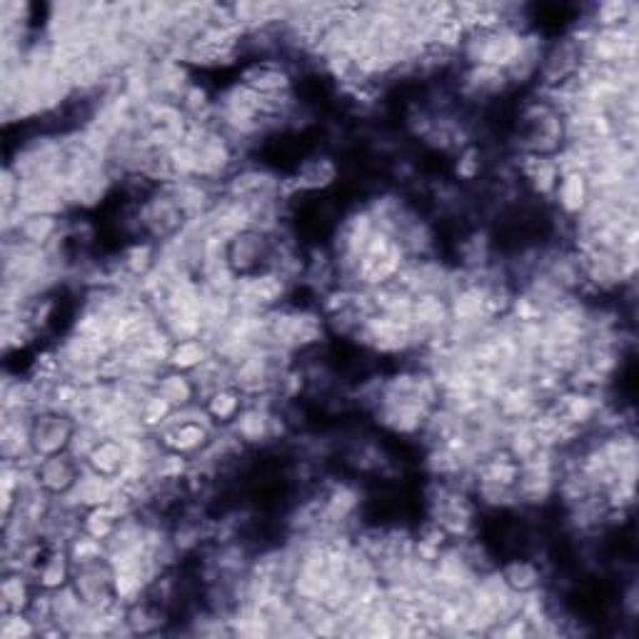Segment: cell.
I'll return each instance as SVG.
<instances>
[{
  "mask_svg": "<svg viewBox=\"0 0 639 639\" xmlns=\"http://www.w3.org/2000/svg\"><path fill=\"white\" fill-rule=\"evenodd\" d=\"M525 33L512 25H500L490 30H469L460 48L462 65H485V68L508 71L517 61L525 46Z\"/></svg>",
  "mask_w": 639,
  "mask_h": 639,
  "instance_id": "cell-1",
  "label": "cell"
},
{
  "mask_svg": "<svg viewBox=\"0 0 639 639\" xmlns=\"http://www.w3.org/2000/svg\"><path fill=\"white\" fill-rule=\"evenodd\" d=\"M0 637L30 639V637H40V632L28 612H0Z\"/></svg>",
  "mask_w": 639,
  "mask_h": 639,
  "instance_id": "cell-27",
  "label": "cell"
},
{
  "mask_svg": "<svg viewBox=\"0 0 639 639\" xmlns=\"http://www.w3.org/2000/svg\"><path fill=\"white\" fill-rule=\"evenodd\" d=\"M128 442L121 440V437H103V440L90 450V455L86 458V467L92 469L96 475L117 479L123 475L125 465H128Z\"/></svg>",
  "mask_w": 639,
  "mask_h": 639,
  "instance_id": "cell-17",
  "label": "cell"
},
{
  "mask_svg": "<svg viewBox=\"0 0 639 639\" xmlns=\"http://www.w3.org/2000/svg\"><path fill=\"white\" fill-rule=\"evenodd\" d=\"M592 200V190H590V180H587L585 173L579 171H569L560 175L557 188H554L552 203L557 208V213L562 215V221H567L569 225L577 221L579 215L585 213L587 205Z\"/></svg>",
  "mask_w": 639,
  "mask_h": 639,
  "instance_id": "cell-11",
  "label": "cell"
},
{
  "mask_svg": "<svg viewBox=\"0 0 639 639\" xmlns=\"http://www.w3.org/2000/svg\"><path fill=\"white\" fill-rule=\"evenodd\" d=\"M73 562L68 557V550L65 548H50L40 565L33 572V579H36L38 590L55 592L61 587L73 582Z\"/></svg>",
  "mask_w": 639,
  "mask_h": 639,
  "instance_id": "cell-18",
  "label": "cell"
},
{
  "mask_svg": "<svg viewBox=\"0 0 639 639\" xmlns=\"http://www.w3.org/2000/svg\"><path fill=\"white\" fill-rule=\"evenodd\" d=\"M508 90L512 88L504 71L485 68V65H462L458 92L462 100H467V103H475V105L490 103V100L502 98Z\"/></svg>",
  "mask_w": 639,
  "mask_h": 639,
  "instance_id": "cell-7",
  "label": "cell"
},
{
  "mask_svg": "<svg viewBox=\"0 0 639 639\" xmlns=\"http://www.w3.org/2000/svg\"><path fill=\"white\" fill-rule=\"evenodd\" d=\"M36 590V579L28 572L5 569L0 579V612H25Z\"/></svg>",
  "mask_w": 639,
  "mask_h": 639,
  "instance_id": "cell-19",
  "label": "cell"
},
{
  "mask_svg": "<svg viewBox=\"0 0 639 639\" xmlns=\"http://www.w3.org/2000/svg\"><path fill=\"white\" fill-rule=\"evenodd\" d=\"M173 410L175 408L171 405V402H167L165 398H160V394L153 390V392L146 394V400H142L138 417L148 433H160L163 430V425L167 423V417L173 415Z\"/></svg>",
  "mask_w": 639,
  "mask_h": 639,
  "instance_id": "cell-26",
  "label": "cell"
},
{
  "mask_svg": "<svg viewBox=\"0 0 639 639\" xmlns=\"http://www.w3.org/2000/svg\"><path fill=\"white\" fill-rule=\"evenodd\" d=\"M158 437L165 450L196 460L198 455H203L208 444L213 442L215 427L208 423H198V419H188V423H175L163 427Z\"/></svg>",
  "mask_w": 639,
  "mask_h": 639,
  "instance_id": "cell-9",
  "label": "cell"
},
{
  "mask_svg": "<svg viewBox=\"0 0 639 639\" xmlns=\"http://www.w3.org/2000/svg\"><path fill=\"white\" fill-rule=\"evenodd\" d=\"M83 467L86 465L78 458H73L71 452H61V455L53 458H40L36 467H33V475H36L40 490L50 494L53 500H61L78 483Z\"/></svg>",
  "mask_w": 639,
  "mask_h": 639,
  "instance_id": "cell-6",
  "label": "cell"
},
{
  "mask_svg": "<svg viewBox=\"0 0 639 639\" xmlns=\"http://www.w3.org/2000/svg\"><path fill=\"white\" fill-rule=\"evenodd\" d=\"M75 430H78V423H75L71 412L38 410L30 417V440L38 460L68 452Z\"/></svg>",
  "mask_w": 639,
  "mask_h": 639,
  "instance_id": "cell-4",
  "label": "cell"
},
{
  "mask_svg": "<svg viewBox=\"0 0 639 639\" xmlns=\"http://www.w3.org/2000/svg\"><path fill=\"white\" fill-rule=\"evenodd\" d=\"M350 340L363 344L375 355H412L415 352V327L410 320L375 313L360 323Z\"/></svg>",
  "mask_w": 639,
  "mask_h": 639,
  "instance_id": "cell-2",
  "label": "cell"
},
{
  "mask_svg": "<svg viewBox=\"0 0 639 639\" xmlns=\"http://www.w3.org/2000/svg\"><path fill=\"white\" fill-rule=\"evenodd\" d=\"M210 358H213V348H210V342L203 335H200V338L175 340L171 355H167V367L180 369V373H196V369L200 365H205Z\"/></svg>",
  "mask_w": 639,
  "mask_h": 639,
  "instance_id": "cell-23",
  "label": "cell"
},
{
  "mask_svg": "<svg viewBox=\"0 0 639 639\" xmlns=\"http://www.w3.org/2000/svg\"><path fill=\"white\" fill-rule=\"evenodd\" d=\"M65 215H23L18 228L3 240H18L33 248H50L65 235Z\"/></svg>",
  "mask_w": 639,
  "mask_h": 639,
  "instance_id": "cell-15",
  "label": "cell"
},
{
  "mask_svg": "<svg viewBox=\"0 0 639 639\" xmlns=\"http://www.w3.org/2000/svg\"><path fill=\"white\" fill-rule=\"evenodd\" d=\"M238 83L255 90L258 96L263 98H283L296 92V80H292L290 68L277 61V58L275 61H260V58L250 61L246 68L240 71Z\"/></svg>",
  "mask_w": 639,
  "mask_h": 639,
  "instance_id": "cell-5",
  "label": "cell"
},
{
  "mask_svg": "<svg viewBox=\"0 0 639 639\" xmlns=\"http://www.w3.org/2000/svg\"><path fill=\"white\" fill-rule=\"evenodd\" d=\"M498 575L508 587L510 592L515 594H529L548 587V572L542 567V560L537 557H510L498 565Z\"/></svg>",
  "mask_w": 639,
  "mask_h": 639,
  "instance_id": "cell-14",
  "label": "cell"
},
{
  "mask_svg": "<svg viewBox=\"0 0 639 639\" xmlns=\"http://www.w3.org/2000/svg\"><path fill=\"white\" fill-rule=\"evenodd\" d=\"M248 405V398L242 394L235 385H225V388L215 390L210 398L203 400V408L208 417L213 419V425L221 430V427H230L242 410Z\"/></svg>",
  "mask_w": 639,
  "mask_h": 639,
  "instance_id": "cell-20",
  "label": "cell"
},
{
  "mask_svg": "<svg viewBox=\"0 0 639 639\" xmlns=\"http://www.w3.org/2000/svg\"><path fill=\"white\" fill-rule=\"evenodd\" d=\"M637 15H639L637 3H629V0H607V3L592 5L585 21L590 23L592 28L604 30V28H622V25L639 23Z\"/></svg>",
  "mask_w": 639,
  "mask_h": 639,
  "instance_id": "cell-22",
  "label": "cell"
},
{
  "mask_svg": "<svg viewBox=\"0 0 639 639\" xmlns=\"http://www.w3.org/2000/svg\"><path fill=\"white\" fill-rule=\"evenodd\" d=\"M517 175L523 178L525 188L540 200H552L554 188L560 183V165L554 158L540 155H515Z\"/></svg>",
  "mask_w": 639,
  "mask_h": 639,
  "instance_id": "cell-12",
  "label": "cell"
},
{
  "mask_svg": "<svg viewBox=\"0 0 639 639\" xmlns=\"http://www.w3.org/2000/svg\"><path fill=\"white\" fill-rule=\"evenodd\" d=\"M225 263H228L235 277L255 275L271 271L273 265V238L265 230H242L233 235L225 246Z\"/></svg>",
  "mask_w": 639,
  "mask_h": 639,
  "instance_id": "cell-3",
  "label": "cell"
},
{
  "mask_svg": "<svg viewBox=\"0 0 639 639\" xmlns=\"http://www.w3.org/2000/svg\"><path fill=\"white\" fill-rule=\"evenodd\" d=\"M155 392L160 394V398L171 402L175 410L196 405L198 402V392H196V385H192L190 373H180V369L165 367L155 383Z\"/></svg>",
  "mask_w": 639,
  "mask_h": 639,
  "instance_id": "cell-21",
  "label": "cell"
},
{
  "mask_svg": "<svg viewBox=\"0 0 639 639\" xmlns=\"http://www.w3.org/2000/svg\"><path fill=\"white\" fill-rule=\"evenodd\" d=\"M340 178V165L333 155H315L308 158L305 163L298 167V173L288 178L292 192H323L333 188Z\"/></svg>",
  "mask_w": 639,
  "mask_h": 639,
  "instance_id": "cell-16",
  "label": "cell"
},
{
  "mask_svg": "<svg viewBox=\"0 0 639 639\" xmlns=\"http://www.w3.org/2000/svg\"><path fill=\"white\" fill-rule=\"evenodd\" d=\"M75 592L83 597V602L88 607H103V604L115 602L113 594V565L111 562L100 560L92 565H83L73 569V582Z\"/></svg>",
  "mask_w": 639,
  "mask_h": 639,
  "instance_id": "cell-10",
  "label": "cell"
},
{
  "mask_svg": "<svg viewBox=\"0 0 639 639\" xmlns=\"http://www.w3.org/2000/svg\"><path fill=\"white\" fill-rule=\"evenodd\" d=\"M65 550H68L73 567L92 565V562H100L108 557V544L103 540H98V537L83 532V529L68 544H65Z\"/></svg>",
  "mask_w": 639,
  "mask_h": 639,
  "instance_id": "cell-25",
  "label": "cell"
},
{
  "mask_svg": "<svg viewBox=\"0 0 639 639\" xmlns=\"http://www.w3.org/2000/svg\"><path fill=\"white\" fill-rule=\"evenodd\" d=\"M504 450L510 452V458L519 462L532 460L537 452L544 450V444L540 442V437L532 430V425L529 423H517V425H510L508 435H504Z\"/></svg>",
  "mask_w": 639,
  "mask_h": 639,
  "instance_id": "cell-24",
  "label": "cell"
},
{
  "mask_svg": "<svg viewBox=\"0 0 639 639\" xmlns=\"http://www.w3.org/2000/svg\"><path fill=\"white\" fill-rule=\"evenodd\" d=\"M115 494H117V479L96 475L92 469L83 467L78 483H75L73 490L61 500L73 510L86 512L92 508H100V504H108Z\"/></svg>",
  "mask_w": 639,
  "mask_h": 639,
  "instance_id": "cell-13",
  "label": "cell"
},
{
  "mask_svg": "<svg viewBox=\"0 0 639 639\" xmlns=\"http://www.w3.org/2000/svg\"><path fill=\"white\" fill-rule=\"evenodd\" d=\"M455 178L460 183H475L479 180V175L485 171V160H483V150L477 146H467L458 150V160H455Z\"/></svg>",
  "mask_w": 639,
  "mask_h": 639,
  "instance_id": "cell-28",
  "label": "cell"
},
{
  "mask_svg": "<svg viewBox=\"0 0 639 639\" xmlns=\"http://www.w3.org/2000/svg\"><path fill=\"white\" fill-rule=\"evenodd\" d=\"M0 458L18 467H36L38 455L30 440V417L3 415L0 419Z\"/></svg>",
  "mask_w": 639,
  "mask_h": 639,
  "instance_id": "cell-8",
  "label": "cell"
}]
</instances>
